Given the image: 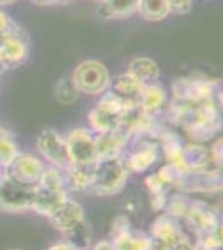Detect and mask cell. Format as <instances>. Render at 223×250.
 <instances>
[{
    "instance_id": "21",
    "label": "cell",
    "mask_w": 223,
    "mask_h": 250,
    "mask_svg": "<svg viewBox=\"0 0 223 250\" xmlns=\"http://www.w3.org/2000/svg\"><path fill=\"white\" fill-rule=\"evenodd\" d=\"M127 72L133 75L142 85L155 83L160 79V67L153 59L150 57H137L128 63Z\"/></svg>"
},
{
    "instance_id": "19",
    "label": "cell",
    "mask_w": 223,
    "mask_h": 250,
    "mask_svg": "<svg viewBox=\"0 0 223 250\" xmlns=\"http://www.w3.org/2000/svg\"><path fill=\"white\" fill-rule=\"evenodd\" d=\"M137 2L139 0H99L97 12L105 20L128 19L137 14Z\"/></svg>"
},
{
    "instance_id": "26",
    "label": "cell",
    "mask_w": 223,
    "mask_h": 250,
    "mask_svg": "<svg viewBox=\"0 0 223 250\" xmlns=\"http://www.w3.org/2000/svg\"><path fill=\"white\" fill-rule=\"evenodd\" d=\"M190 202H192V199L188 197V193L175 192L173 195L168 197L163 213H167L168 217H172L175 220H183L186 212H188Z\"/></svg>"
},
{
    "instance_id": "22",
    "label": "cell",
    "mask_w": 223,
    "mask_h": 250,
    "mask_svg": "<svg viewBox=\"0 0 223 250\" xmlns=\"http://www.w3.org/2000/svg\"><path fill=\"white\" fill-rule=\"evenodd\" d=\"M142 83L137 80L133 75H130L128 72H123V74H119L115 79H112L110 82V88L115 95H119L120 99L127 100V102H135L139 99L140 92H142Z\"/></svg>"
},
{
    "instance_id": "8",
    "label": "cell",
    "mask_w": 223,
    "mask_h": 250,
    "mask_svg": "<svg viewBox=\"0 0 223 250\" xmlns=\"http://www.w3.org/2000/svg\"><path fill=\"white\" fill-rule=\"evenodd\" d=\"M65 145L70 164L90 165L99 160L95 145V134L90 128L77 127L72 128L65 137Z\"/></svg>"
},
{
    "instance_id": "41",
    "label": "cell",
    "mask_w": 223,
    "mask_h": 250,
    "mask_svg": "<svg viewBox=\"0 0 223 250\" xmlns=\"http://www.w3.org/2000/svg\"><path fill=\"white\" fill-rule=\"evenodd\" d=\"M2 175H3V167L0 165V177H2Z\"/></svg>"
},
{
    "instance_id": "30",
    "label": "cell",
    "mask_w": 223,
    "mask_h": 250,
    "mask_svg": "<svg viewBox=\"0 0 223 250\" xmlns=\"http://www.w3.org/2000/svg\"><path fill=\"white\" fill-rule=\"evenodd\" d=\"M150 250H195L192 239L188 235H182L173 240H153L150 239Z\"/></svg>"
},
{
    "instance_id": "33",
    "label": "cell",
    "mask_w": 223,
    "mask_h": 250,
    "mask_svg": "<svg viewBox=\"0 0 223 250\" xmlns=\"http://www.w3.org/2000/svg\"><path fill=\"white\" fill-rule=\"evenodd\" d=\"M170 14L186 15L193 9V0H168Z\"/></svg>"
},
{
    "instance_id": "1",
    "label": "cell",
    "mask_w": 223,
    "mask_h": 250,
    "mask_svg": "<svg viewBox=\"0 0 223 250\" xmlns=\"http://www.w3.org/2000/svg\"><path fill=\"white\" fill-rule=\"evenodd\" d=\"M220 104L222 99L202 104H180L172 100L163 110V115L172 125L182 128L192 142L206 144L222 130Z\"/></svg>"
},
{
    "instance_id": "40",
    "label": "cell",
    "mask_w": 223,
    "mask_h": 250,
    "mask_svg": "<svg viewBox=\"0 0 223 250\" xmlns=\"http://www.w3.org/2000/svg\"><path fill=\"white\" fill-rule=\"evenodd\" d=\"M67 2H72V0H59V3H67Z\"/></svg>"
},
{
    "instance_id": "27",
    "label": "cell",
    "mask_w": 223,
    "mask_h": 250,
    "mask_svg": "<svg viewBox=\"0 0 223 250\" xmlns=\"http://www.w3.org/2000/svg\"><path fill=\"white\" fill-rule=\"evenodd\" d=\"M195 250H222L223 249V227L218 225L213 230L195 235Z\"/></svg>"
},
{
    "instance_id": "16",
    "label": "cell",
    "mask_w": 223,
    "mask_h": 250,
    "mask_svg": "<svg viewBox=\"0 0 223 250\" xmlns=\"http://www.w3.org/2000/svg\"><path fill=\"white\" fill-rule=\"evenodd\" d=\"M130 137L122 128L105 132V134H95V145L99 159H112V157H122L128 148Z\"/></svg>"
},
{
    "instance_id": "2",
    "label": "cell",
    "mask_w": 223,
    "mask_h": 250,
    "mask_svg": "<svg viewBox=\"0 0 223 250\" xmlns=\"http://www.w3.org/2000/svg\"><path fill=\"white\" fill-rule=\"evenodd\" d=\"M68 188L65 185V177L63 170L50 165H45L42 177H40L39 184L34 187V197H32V210L42 217H48L52 212H55L67 199Z\"/></svg>"
},
{
    "instance_id": "12",
    "label": "cell",
    "mask_w": 223,
    "mask_h": 250,
    "mask_svg": "<svg viewBox=\"0 0 223 250\" xmlns=\"http://www.w3.org/2000/svg\"><path fill=\"white\" fill-rule=\"evenodd\" d=\"M34 187L17 184L3 173L0 177V210L9 213H20L32 210Z\"/></svg>"
},
{
    "instance_id": "7",
    "label": "cell",
    "mask_w": 223,
    "mask_h": 250,
    "mask_svg": "<svg viewBox=\"0 0 223 250\" xmlns=\"http://www.w3.org/2000/svg\"><path fill=\"white\" fill-rule=\"evenodd\" d=\"M132 144V148H127L122 155L125 167L128 173H145L153 167L160 159V147L155 137L139 135L130 139L128 145Z\"/></svg>"
},
{
    "instance_id": "29",
    "label": "cell",
    "mask_w": 223,
    "mask_h": 250,
    "mask_svg": "<svg viewBox=\"0 0 223 250\" xmlns=\"http://www.w3.org/2000/svg\"><path fill=\"white\" fill-rule=\"evenodd\" d=\"M19 152H20V148L14 137H12L9 132L0 130V165L5 168L7 165L17 157Z\"/></svg>"
},
{
    "instance_id": "10",
    "label": "cell",
    "mask_w": 223,
    "mask_h": 250,
    "mask_svg": "<svg viewBox=\"0 0 223 250\" xmlns=\"http://www.w3.org/2000/svg\"><path fill=\"white\" fill-rule=\"evenodd\" d=\"M43 170H45V162L40 157L28 152H19L17 157L3 168V173L14 182L27 185V187H35Z\"/></svg>"
},
{
    "instance_id": "24",
    "label": "cell",
    "mask_w": 223,
    "mask_h": 250,
    "mask_svg": "<svg viewBox=\"0 0 223 250\" xmlns=\"http://www.w3.org/2000/svg\"><path fill=\"white\" fill-rule=\"evenodd\" d=\"M137 14L148 22H160L170 15L168 0H139Z\"/></svg>"
},
{
    "instance_id": "18",
    "label": "cell",
    "mask_w": 223,
    "mask_h": 250,
    "mask_svg": "<svg viewBox=\"0 0 223 250\" xmlns=\"http://www.w3.org/2000/svg\"><path fill=\"white\" fill-rule=\"evenodd\" d=\"M93 167H95V164H90V165L70 164L68 165L65 170H63V177H65V185H67L68 192H75V193L87 192L92 184Z\"/></svg>"
},
{
    "instance_id": "28",
    "label": "cell",
    "mask_w": 223,
    "mask_h": 250,
    "mask_svg": "<svg viewBox=\"0 0 223 250\" xmlns=\"http://www.w3.org/2000/svg\"><path fill=\"white\" fill-rule=\"evenodd\" d=\"M54 94H55V100L59 104H62V105H72V104H75L77 100H79V95H80L68 77L60 79L59 82L55 83Z\"/></svg>"
},
{
    "instance_id": "32",
    "label": "cell",
    "mask_w": 223,
    "mask_h": 250,
    "mask_svg": "<svg viewBox=\"0 0 223 250\" xmlns=\"http://www.w3.org/2000/svg\"><path fill=\"white\" fill-rule=\"evenodd\" d=\"M132 229V222L128 219L125 213H120V215H117L115 219L112 222V227H110V239L115 235H120V233L127 232Z\"/></svg>"
},
{
    "instance_id": "42",
    "label": "cell",
    "mask_w": 223,
    "mask_h": 250,
    "mask_svg": "<svg viewBox=\"0 0 223 250\" xmlns=\"http://www.w3.org/2000/svg\"><path fill=\"white\" fill-rule=\"evenodd\" d=\"M77 250H90V249H77Z\"/></svg>"
},
{
    "instance_id": "9",
    "label": "cell",
    "mask_w": 223,
    "mask_h": 250,
    "mask_svg": "<svg viewBox=\"0 0 223 250\" xmlns=\"http://www.w3.org/2000/svg\"><path fill=\"white\" fill-rule=\"evenodd\" d=\"M37 152L40 154V159L47 162L50 167L65 170L70 165V159H68L65 137H62L54 128H43L37 135Z\"/></svg>"
},
{
    "instance_id": "15",
    "label": "cell",
    "mask_w": 223,
    "mask_h": 250,
    "mask_svg": "<svg viewBox=\"0 0 223 250\" xmlns=\"http://www.w3.org/2000/svg\"><path fill=\"white\" fill-rule=\"evenodd\" d=\"M47 220L50 222V225L55 230L63 233L85 220V210L77 200L67 199L55 212H52L47 217Z\"/></svg>"
},
{
    "instance_id": "35",
    "label": "cell",
    "mask_w": 223,
    "mask_h": 250,
    "mask_svg": "<svg viewBox=\"0 0 223 250\" xmlns=\"http://www.w3.org/2000/svg\"><path fill=\"white\" fill-rule=\"evenodd\" d=\"M17 23L12 20L9 15L5 14L3 10H0V35L7 34V32H12L14 29H17Z\"/></svg>"
},
{
    "instance_id": "43",
    "label": "cell",
    "mask_w": 223,
    "mask_h": 250,
    "mask_svg": "<svg viewBox=\"0 0 223 250\" xmlns=\"http://www.w3.org/2000/svg\"><path fill=\"white\" fill-rule=\"evenodd\" d=\"M9 250H20V249H9Z\"/></svg>"
},
{
    "instance_id": "25",
    "label": "cell",
    "mask_w": 223,
    "mask_h": 250,
    "mask_svg": "<svg viewBox=\"0 0 223 250\" xmlns=\"http://www.w3.org/2000/svg\"><path fill=\"white\" fill-rule=\"evenodd\" d=\"M63 240L70 244L74 249H90L92 247V230L87 219L80 222L79 225L72 227L70 230L62 233Z\"/></svg>"
},
{
    "instance_id": "37",
    "label": "cell",
    "mask_w": 223,
    "mask_h": 250,
    "mask_svg": "<svg viewBox=\"0 0 223 250\" xmlns=\"http://www.w3.org/2000/svg\"><path fill=\"white\" fill-rule=\"evenodd\" d=\"M47 250H77V249L72 247L70 244H67L65 240H62V242H57V244L50 245V247H48Z\"/></svg>"
},
{
    "instance_id": "11",
    "label": "cell",
    "mask_w": 223,
    "mask_h": 250,
    "mask_svg": "<svg viewBox=\"0 0 223 250\" xmlns=\"http://www.w3.org/2000/svg\"><path fill=\"white\" fill-rule=\"evenodd\" d=\"M183 165L186 172L208 173V175H222V162L215 159L212 148L206 144L192 142L183 144Z\"/></svg>"
},
{
    "instance_id": "13",
    "label": "cell",
    "mask_w": 223,
    "mask_h": 250,
    "mask_svg": "<svg viewBox=\"0 0 223 250\" xmlns=\"http://www.w3.org/2000/svg\"><path fill=\"white\" fill-rule=\"evenodd\" d=\"M28 54L30 48L27 35L20 27L0 35V63L5 70L20 67L28 59Z\"/></svg>"
},
{
    "instance_id": "34",
    "label": "cell",
    "mask_w": 223,
    "mask_h": 250,
    "mask_svg": "<svg viewBox=\"0 0 223 250\" xmlns=\"http://www.w3.org/2000/svg\"><path fill=\"white\" fill-rule=\"evenodd\" d=\"M167 200H168L167 190L150 193V208H152L153 212H157V213H163L165 205H167Z\"/></svg>"
},
{
    "instance_id": "5",
    "label": "cell",
    "mask_w": 223,
    "mask_h": 250,
    "mask_svg": "<svg viewBox=\"0 0 223 250\" xmlns=\"http://www.w3.org/2000/svg\"><path fill=\"white\" fill-rule=\"evenodd\" d=\"M70 80L80 95L83 94V95L100 97L110 88L112 75L103 62L88 59L80 62L74 68Z\"/></svg>"
},
{
    "instance_id": "14",
    "label": "cell",
    "mask_w": 223,
    "mask_h": 250,
    "mask_svg": "<svg viewBox=\"0 0 223 250\" xmlns=\"http://www.w3.org/2000/svg\"><path fill=\"white\" fill-rule=\"evenodd\" d=\"M183 220L195 232V235H202V233H206L222 225L218 210L203 200H192Z\"/></svg>"
},
{
    "instance_id": "20",
    "label": "cell",
    "mask_w": 223,
    "mask_h": 250,
    "mask_svg": "<svg viewBox=\"0 0 223 250\" xmlns=\"http://www.w3.org/2000/svg\"><path fill=\"white\" fill-rule=\"evenodd\" d=\"M148 235L153 240H173L185 235V230L182 229L180 220L172 219L167 213H160L150 225Z\"/></svg>"
},
{
    "instance_id": "31",
    "label": "cell",
    "mask_w": 223,
    "mask_h": 250,
    "mask_svg": "<svg viewBox=\"0 0 223 250\" xmlns=\"http://www.w3.org/2000/svg\"><path fill=\"white\" fill-rule=\"evenodd\" d=\"M145 187H147L148 193H155V192H162V190H168V185L163 180V177L158 172L150 173V175L145 177Z\"/></svg>"
},
{
    "instance_id": "3",
    "label": "cell",
    "mask_w": 223,
    "mask_h": 250,
    "mask_svg": "<svg viewBox=\"0 0 223 250\" xmlns=\"http://www.w3.org/2000/svg\"><path fill=\"white\" fill-rule=\"evenodd\" d=\"M128 170L122 157L112 159H99L93 167L92 184L88 193L95 197H113L123 190L128 180Z\"/></svg>"
},
{
    "instance_id": "4",
    "label": "cell",
    "mask_w": 223,
    "mask_h": 250,
    "mask_svg": "<svg viewBox=\"0 0 223 250\" xmlns=\"http://www.w3.org/2000/svg\"><path fill=\"white\" fill-rule=\"evenodd\" d=\"M135 105V102H127L120 99L112 90H107L100 95V100L88 112V128L93 134H105L120 127L122 117L128 107Z\"/></svg>"
},
{
    "instance_id": "23",
    "label": "cell",
    "mask_w": 223,
    "mask_h": 250,
    "mask_svg": "<svg viewBox=\"0 0 223 250\" xmlns=\"http://www.w3.org/2000/svg\"><path fill=\"white\" fill-rule=\"evenodd\" d=\"M112 244L115 250H150V235L145 232L130 230L112 237Z\"/></svg>"
},
{
    "instance_id": "36",
    "label": "cell",
    "mask_w": 223,
    "mask_h": 250,
    "mask_svg": "<svg viewBox=\"0 0 223 250\" xmlns=\"http://www.w3.org/2000/svg\"><path fill=\"white\" fill-rule=\"evenodd\" d=\"M92 250H115L112 240H100L92 245Z\"/></svg>"
},
{
    "instance_id": "38",
    "label": "cell",
    "mask_w": 223,
    "mask_h": 250,
    "mask_svg": "<svg viewBox=\"0 0 223 250\" xmlns=\"http://www.w3.org/2000/svg\"><path fill=\"white\" fill-rule=\"evenodd\" d=\"M32 2L37 3V5H57L59 0H32Z\"/></svg>"
},
{
    "instance_id": "17",
    "label": "cell",
    "mask_w": 223,
    "mask_h": 250,
    "mask_svg": "<svg viewBox=\"0 0 223 250\" xmlns=\"http://www.w3.org/2000/svg\"><path fill=\"white\" fill-rule=\"evenodd\" d=\"M137 104H139V107L145 112V114L153 115V117L162 115L168 105L167 90H165L158 82L143 85L142 87L139 99H137Z\"/></svg>"
},
{
    "instance_id": "39",
    "label": "cell",
    "mask_w": 223,
    "mask_h": 250,
    "mask_svg": "<svg viewBox=\"0 0 223 250\" xmlns=\"http://www.w3.org/2000/svg\"><path fill=\"white\" fill-rule=\"evenodd\" d=\"M17 0H0V7H5V5H12V3H15Z\"/></svg>"
},
{
    "instance_id": "6",
    "label": "cell",
    "mask_w": 223,
    "mask_h": 250,
    "mask_svg": "<svg viewBox=\"0 0 223 250\" xmlns=\"http://www.w3.org/2000/svg\"><path fill=\"white\" fill-rule=\"evenodd\" d=\"M222 99L220 83L217 80L182 77L172 83V100L180 104H202L206 100Z\"/></svg>"
}]
</instances>
